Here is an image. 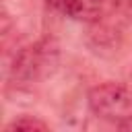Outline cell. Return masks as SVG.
Listing matches in <instances>:
<instances>
[{"mask_svg":"<svg viewBox=\"0 0 132 132\" xmlns=\"http://www.w3.org/2000/svg\"><path fill=\"white\" fill-rule=\"evenodd\" d=\"M60 60V45L52 37H43L14 54L10 78L19 82H37L47 78Z\"/></svg>","mask_w":132,"mask_h":132,"instance_id":"cell-1","label":"cell"},{"mask_svg":"<svg viewBox=\"0 0 132 132\" xmlns=\"http://www.w3.org/2000/svg\"><path fill=\"white\" fill-rule=\"evenodd\" d=\"M89 109L107 122H113L118 126L126 124L132 118V91L124 82H101L93 87L87 95Z\"/></svg>","mask_w":132,"mask_h":132,"instance_id":"cell-2","label":"cell"},{"mask_svg":"<svg viewBox=\"0 0 132 132\" xmlns=\"http://www.w3.org/2000/svg\"><path fill=\"white\" fill-rule=\"evenodd\" d=\"M128 0H47V6L68 19L82 23H97L120 10Z\"/></svg>","mask_w":132,"mask_h":132,"instance_id":"cell-3","label":"cell"},{"mask_svg":"<svg viewBox=\"0 0 132 132\" xmlns=\"http://www.w3.org/2000/svg\"><path fill=\"white\" fill-rule=\"evenodd\" d=\"M4 130H6V132H16V130H27V132H45V130H50V126H47L43 120H39V118H33V116H21V118L12 120Z\"/></svg>","mask_w":132,"mask_h":132,"instance_id":"cell-4","label":"cell"}]
</instances>
